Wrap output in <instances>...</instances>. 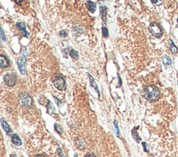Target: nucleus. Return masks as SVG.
<instances>
[{
    "instance_id": "nucleus-8",
    "label": "nucleus",
    "mask_w": 178,
    "mask_h": 157,
    "mask_svg": "<svg viewBox=\"0 0 178 157\" xmlns=\"http://www.w3.org/2000/svg\"><path fill=\"white\" fill-rule=\"evenodd\" d=\"M17 26H18V28L19 29V30L23 32V35L24 37H26V38H28L29 33L26 30V27L25 26V24L23 22H18V24H17Z\"/></svg>"
},
{
    "instance_id": "nucleus-14",
    "label": "nucleus",
    "mask_w": 178,
    "mask_h": 157,
    "mask_svg": "<svg viewBox=\"0 0 178 157\" xmlns=\"http://www.w3.org/2000/svg\"><path fill=\"white\" fill-rule=\"evenodd\" d=\"M132 135H133V138L135 139V141L137 142V143H139L140 141H141V138L139 137V136H138L137 132H136V131H133Z\"/></svg>"
},
{
    "instance_id": "nucleus-15",
    "label": "nucleus",
    "mask_w": 178,
    "mask_h": 157,
    "mask_svg": "<svg viewBox=\"0 0 178 157\" xmlns=\"http://www.w3.org/2000/svg\"><path fill=\"white\" fill-rule=\"evenodd\" d=\"M70 55H71V57L72 58H74V59H78V58H79V55H78V53L76 51H75V50H71L70 51Z\"/></svg>"
},
{
    "instance_id": "nucleus-25",
    "label": "nucleus",
    "mask_w": 178,
    "mask_h": 157,
    "mask_svg": "<svg viewBox=\"0 0 178 157\" xmlns=\"http://www.w3.org/2000/svg\"><path fill=\"white\" fill-rule=\"evenodd\" d=\"M14 1L17 4H18V5H21L22 2H23V0H14Z\"/></svg>"
},
{
    "instance_id": "nucleus-4",
    "label": "nucleus",
    "mask_w": 178,
    "mask_h": 157,
    "mask_svg": "<svg viewBox=\"0 0 178 157\" xmlns=\"http://www.w3.org/2000/svg\"><path fill=\"white\" fill-rule=\"evenodd\" d=\"M54 84L56 88H57L60 91H63L66 89L65 81L63 79V78L61 76H57L55 78L54 80Z\"/></svg>"
},
{
    "instance_id": "nucleus-10",
    "label": "nucleus",
    "mask_w": 178,
    "mask_h": 157,
    "mask_svg": "<svg viewBox=\"0 0 178 157\" xmlns=\"http://www.w3.org/2000/svg\"><path fill=\"white\" fill-rule=\"evenodd\" d=\"M86 6L88 9L89 10L91 13H94L96 11V4H94L93 2H92L91 1H89L86 3Z\"/></svg>"
},
{
    "instance_id": "nucleus-12",
    "label": "nucleus",
    "mask_w": 178,
    "mask_h": 157,
    "mask_svg": "<svg viewBox=\"0 0 178 157\" xmlns=\"http://www.w3.org/2000/svg\"><path fill=\"white\" fill-rule=\"evenodd\" d=\"M100 14L102 15V19L104 20V22H106V8L105 6H101L100 7Z\"/></svg>"
},
{
    "instance_id": "nucleus-18",
    "label": "nucleus",
    "mask_w": 178,
    "mask_h": 157,
    "mask_svg": "<svg viewBox=\"0 0 178 157\" xmlns=\"http://www.w3.org/2000/svg\"><path fill=\"white\" fill-rule=\"evenodd\" d=\"M89 76H90V78H91V85H92L93 87L96 88V89L97 92L99 93V92H98V89H97V85H96V83H95V82H94L93 78H92L91 76V75H89Z\"/></svg>"
},
{
    "instance_id": "nucleus-24",
    "label": "nucleus",
    "mask_w": 178,
    "mask_h": 157,
    "mask_svg": "<svg viewBox=\"0 0 178 157\" xmlns=\"http://www.w3.org/2000/svg\"><path fill=\"white\" fill-rule=\"evenodd\" d=\"M143 149H144V150L145 152H148V145L147 144H146L145 143H143Z\"/></svg>"
},
{
    "instance_id": "nucleus-1",
    "label": "nucleus",
    "mask_w": 178,
    "mask_h": 157,
    "mask_svg": "<svg viewBox=\"0 0 178 157\" xmlns=\"http://www.w3.org/2000/svg\"><path fill=\"white\" fill-rule=\"evenodd\" d=\"M145 97L150 101H156L159 99L160 92L157 87L150 85L146 87L144 89Z\"/></svg>"
},
{
    "instance_id": "nucleus-21",
    "label": "nucleus",
    "mask_w": 178,
    "mask_h": 157,
    "mask_svg": "<svg viewBox=\"0 0 178 157\" xmlns=\"http://www.w3.org/2000/svg\"><path fill=\"white\" fill-rule=\"evenodd\" d=\"M1 38H2V41L6 40V35H4V31H3V29H2V28H1Z\"/></svg>"
},
{
    "instance_id": "nucleus-23",
    "label": "nucleus",
    "mask_w": 178,
    "mask_h": 157,
    "mask_svg": "<svg viewBox=\"0 0 178 157\" xmlns=\"http://www.w3.org/2000/svg\"><path fill=\"white\" fill-rule=\"evenodd\" d=\"M114 123H115V128H116V134L118 136V135H119V130H118V125H117V123H116V121L114 122Z\"/></svg>"
},
{
    "instance_id": "nucleus-19",
    "label": "nucleus",
    "mask_w": 178,
    "mask_h": 157,
    "mask_svg": "<svg viewBox=\"0 0 178 157\" xmlns=\"http://www.w3.org/2000/svg\"><path fill=\"white\" fill-rule=\"evenodd\" d=\"M150 1L151 2H152V4L157 6V5H159L161 3H162L163 0H150Z\"/></svg>"
},
{
    "instance_id": "nucleus-16",
    "label": "nucleus",
    "mask_w": 178,
    "mask_h": 157,
    "mask_svg": "<svg viewBox=\"0 0 178 157\" xmlns=\"http://www.w3.org/2000/svg\"><path fill=\"white\" fill-rule=\"evenodd\" d=\"M170 46H171V51L173 53H176L177 52V48L176 46L174 45L173 42L172 41H170Z\"/></svg>"
},
{
    "instance_id": "nucleus-2",
    "label": "nucleus",
    "mask_w": 178,
    "mask_h": 157,
    "mask_svg": "<svg viewBox=\"0 0 178 157\" xmlns=\"http://www.w3.org/2000/svg\"><path fill=\"white\" fill-rule=\"evenodd\" d=\"M149 31L152 35L155 38H159L163 35V31L162 27L158 23L152 22L149 26Z\"/></svg>"
},
{
    "instance_id": "nucleus-5",
    "label": "nucleus",
    "mask_w": 178,
    "mask_h": 157,
    "mask_svg": "<svg viewBox=\"0 0 178 157\" xmlns=\"http://www.w3.org/2000/svg\"><path fill=\"white\" fill-rule=\"evenodd\" d=\"M4 81L6 84L9 86V87H13L16 85L17 81V77L14 73H7V74L4 76Z\"/></svg>"
},
{
    "instance_id": "nucleus-27",
    "label": "nucleus",
    "mask_w": 178,
    "mask_h": 157,
    "mask_svg": "<svg viewBox=\"0 0 178 157\" xmlns=\"http://www.w3.org/2000/svg\"><path fill=\"white\" fill-rule=\"evenodd\" d=\"M35 157H45V156H44L43 155H37V156H36Z\"/></svg>"
},
{
    "instance_id": "nucleus-9",
    "label": "nucleus",
    "mask_w": 178,
    "mask_h": 157,
    "mask_svg": "<svg viewBox=\"0 0 178 157\" xmlns=\"http://www.w3.org/2000/svg\"><path fill=\"white\" fill-rule=\"evenodd\" d=\"M12 142L16 145L17 146H20L22 145V141L19 138V136H18V135L16 134H13V136H12Z\"/></svg>"
},
{
    "instance_id": "nucleus-20",
    "label": "nucleus",
    "mask_w": 178,
    "mask_h": 157,
    "mask_svg": "<svg viewBox=\"0 0 178 157\" xmlns=\"http://www.w3.org/2000/svg\"><path fill=\"white\" fill-rule=\"evenodd\" d=\"M54 127H55V129H56V131H57L58 134H61V132H62V129H61V127L58 125L57 124H55V125H54Z\"/></svg>"
},
{
    "instance_id": "nucleus-17",
    "label": "nucleus",
    "mask_w": 178,
    "mask_h": 157,
    "mask_svg": "<svg viewBox=\"0 0 178 157\" xmlns=\"http://www.w3.org/2000/svg\"><path fill=\"white\" fill-rule=\"evenodd\" d=\"M102 33L104 38H107L109 36V31L106 27H102Z\"/></svg>"
},
{
    "instance_id": "nucleus-11",
    "label": "nucleus",
    "mask_w": 178,
    "mask_h": 157,
    "mask_svg": "<svg viewBox=\"0 0 178 157\" xmlns=\"http://www.w3.org/2000/svg\"><path fill=\"white\" fill-rule=\"evenodd\" d=\"M1 122H2V127H3L4 130L6 131V133L8 134H9L10 132H11V128H10V127L9 126V125L7 124V122H5L3 119L1 120Z\"/></svg>"
},
{
    "instance_id": "nucleus-13",
    "label": "nucleus",
    "mask_w": 178,
    "mask_h": 157,
    "mask_svg": "<svg viewBox=\"0 0 178 157\" xmlns=\"http://www.w3.org/2000/svg\"><path fill=\"white\" fill-rule=\"evenodd\" d=\"M162 61H163V63H164L165 65H169L172 64L171 58L169 57L168 55H164L162 58Z\"/></svg>"
},
{
    "instance_id": "nucleus-22",
    "label": "nucleus",
    "mask_w": 178,
    "mask_h": 157,
    "mask_svg": "<svg viewBox=\"0 0 178 157\" xmlns=\"http://www.w3.org/2000/svg\"><path fill=\"white\" fill-rule=\"evenodd\" d=\"M59 35H60L61 37H63V38H65V37L68 35V34L65 31H60Z\"/></svg>"
},
{
    "instance_id": "nucleus-7",
    "label": "nucleus",
    "mask_w": 178,
    "mask_h": 157,
    "mask_svg": "<svg viewBox=\"0 0 178 157\" xmlns=\"http://www.w3.org/2000/svg\"><path fill=\"white\" fill-rule=\"evenodd\" d=\"M0 65L2 67H7L9 66V61L6 56L3 55H0Z\"/></svg>"
},
{
    "instance_id": "nucleus-3",
    "label": "nucleus",
    "mask_w": 178,
    "mask_h": 157,
    "mask_svg": "<svg viewBox=\"0 0 178 157\" xmlns=\"http://www.w3.org/2000/svg\"><path fill=\"white\" fill-rule=\"evenodd\" d=\"M19 102L24 107H29L32 105V99L27 94H21L19 98Z\"/></svg>"
},
{
    "instance_id": "nucleus-28",
    "label": "nucleus",
    "mask_w": 178,
    "mask_h": 157,
    "mask_svg": "<svg viewBox=\"0 0 178 157\" xmlns=\"http://www.w3.org/2000/svg\"><path fill=\"white\" fill-rule=\"evenodd\" d=\"M177 22H178V19H177Z\"/></svg>"
},
{
    "instance_id": "nucleus-26",
    "label": "nucleus",
    "mask_w": 178,
    "mask_h": 157,
    "mask_svg": "<svg viewBox=\"0 0 178 157\" xmlns=\"http://www.w3.org/2000/svg\"><path fill=\"white\" fill-rule=\"evenodd\" d=\"M85 157H96V156H95V154L90 153V154H88L86 156H85Z\"/></svg>"
},
{
    "instance_id": "nucleus-6",
    "label": "nucleus",
    "mask_w": 178,
    "mask_h": 157,
    "mask_svg": "<svg viewBox=\"0 0 178 157\" xmlns=\"http://www.w3.org/2000/svg\"><path fill=\"white\" fill-rule=\"evenodd\" d=\"M25 63H26V54L22 55L18 60V65L19 69L22 74L25 73Z\"/></svg>"
}]
</instances>
